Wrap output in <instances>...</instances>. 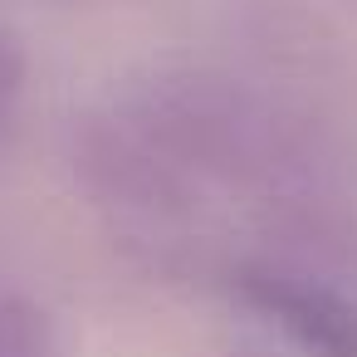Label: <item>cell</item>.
I'll list each match as a JSON object with an SVG mask.
<instances>
[{"mask_svg":"<svg viewBox=\"0 0 357 357\" xmlns=\"http://www.w3.org/2000/svg\"><path fill=\"white\" fill-rule=\"evenodd\" d=\"M250 289L308 347H318L328 357H357V313H347L333 294H318V289H308L289 274H274V269L250 274Z\"/></svg>","mask_w":357,"mask_h":357,"instance_id":"1","label":"cell"},{"mask_svg":"<svg viewBox=\"0 0 357 357\" xmlns=\"http://www.w3.org/2000/svg\"><path fill=\"white\" fill-rule=\"evenodd\" d=\"M0 357H54V328L25 294H0Z\"/></svg>","mask_w":357,"mask_h":357,"instance_id":"2","label":"cell"},{"mask_svg":"<svg viewBox=\"0 0 357 357\" xmlns=\"http://www.w3.org/2000/svg\"><path fill=\"white\" fill-rule=\"evenodd\" d=\"M20 93H25V64H20L15 45L0 35V132L10 128V118L20 108Z\"/></svg>","mask_w":357,"mask_h":357,"instance_id":"3","label":"cell"}]
</instances>
